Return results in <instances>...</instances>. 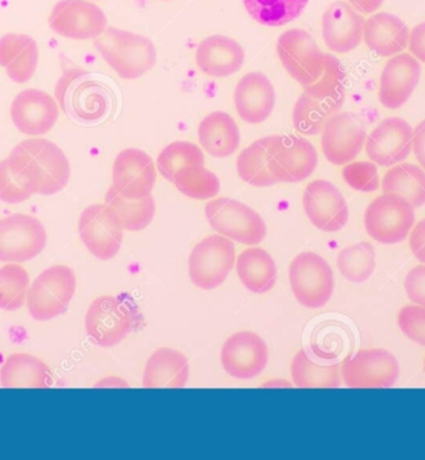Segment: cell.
<instances>
[{"instance_id":"6da1fadb","label":"cell","mask_w":425,"mask_h":460,"mask_svg":"<svg viewBox=\"0 0 425 460\" xmlns=\"http://www.w3.org/2000/svg\"><path fill=\"white\" fill-rule=\"evenodd\" d=\"M55 96L65 115L81 125L102 122L113 109L112 90L85 70L65 71L58 80Z\"/></svg>"},{"instance_id":"7a4b0ae2","label":"cell","mask_w":425,"mask_h":460,"mask_svg":"<svg viewBox=\"0 0 425 460\" xmlns=\"http://www.w3.org/2000/svg\"><path fill=\"white\" fill-rule=\"evenodd\" d=\"M93 44L102 59L123 80H137L157 64V49L145 35L107 27Z\"/></svg>"},{"instance_id":"3957f363","label":"cell","mask_w":425,"mask_h":460,"mask_svg":"<svg viewBox=\"0 0 425 460\" xmlns=\"http://www.w3.org/2000/svg\"><path fill=\"white\" fill-rule=\"evenodd\" d=\"M144 316L128 295H105L87 309L85 327L91 341L102 348H113L139 329Z\"/></svg>"},{"instance_id":"277c9868","label":"cell","mask_w":425,"mask_h":460,"mask_svg":"<svg viewBox=\"0 0 425 460\" xmlns=\"http://www.w3.org/2000/svg\"><path fill=\"white\" fill-rule=\"evenodd\" d=\"M204 212L218 234L240 244L259 245L268 234L264 219L256 210L229 197L209 200Z\"/></svg>"},{"instance_id":"5b68a950","label":"cell","mask_w":425,"mask_h":460,"mask_svg":"<svg viewBox=\"0 0 425 460\" xmlns=\"http://www.w3.org/2000/svg\"><path fill=\"white\" fill-rule=\"evenodd\" d=\"M76 290V277L66 265L45 269L29 288V314L37 322H49L63 315Z\"/></svg>"},{"instance_id":"8992f818","label":"cell","mask_w":425,"mask_h":460,"mask_svg":"<svg viewBox=\"0 0 425 460\" xmlns=\"http://www.w3.org/2000/svg\"><path fill=\"white\" fill-rule=\"evenodd\" d=\"M295 299L307 309H321L335 290L333 270L326 259L313 252L297 255L288 268Z\"/></svg>"},{"instance_id":"52a82bcc","label":"cell","mask_w":425,"mask_h":460,"mask_svg":"<svg viewBox=\"0 0 425 460\" xmlns=\"http://www.w3.org/2000/svg\"><path fill=\"white\" fill-rule=\"evenodd\" d=\"M414 225V207L397 194L383 193L368 204L365 212L367 234L381 244L404 242Z\"/></svg>"},{"instance_id":"ba28073f","label":"cell","mask_w":425,"mask_h":460,"mask_svg":"<svg viewBox=\"0 0 425 460\" xmlns=\"http://www.w3.org/2000/svg\"><path fill=\"white\" fill-rule=\"evenodd\" d=\"M236 261L233 241L220 234L202 239L188 261L191 283L202 290H214L229 277Z\"/></svg>"},{"instance_id":"9c48e42d","label":"cell","mask_w":425,"mask_h":460,"mask_svg":"<svg viewBox=\"0 0 425 460\" xmlns=\"http://www.w3.org/2000/svg\"><path fill=\"white\" fill-rule=\"evenodd\" d=\"M31 164L38 178L37 194L54 196L69 183L70 162L59 146L44 138H29L21 142L14 150Z\"/></svg>"},{"instance_id":"30bf717a","label":"cell","mask_w":425,"mask_h":460,"mask_svg":"<svg viewBox=\"0 0 425 460\" xmlns=\"http://www.w3.org/2000/svg\"><path fill=\"white\" fill-rule=\"evenodd\" d=\"M277 50L284 69L304 89L323 74L329 55L323 53L313 35L303 29L282 32L278 39Z\"/></svg>"},{"instance_id":"8fae6325","label":"cell","mask_w":425,"mask_h":460,"mask_svg":"<svg viewBox=\"0 0 425 460\" xmlns=\"http://www.w3.org/2000/svg\"><path fill=\"white\" fill-rule=\"evenodd\" d=\"M47 230L35 217L15 213L0 219V261L25 262L43 252Z\"/></svg>"},{"instance_id":"7c38bea8","label":"cell","mask_w":425,"mask_h":460,"mask_svg":"<svg viewBox=\"0 0 425 460\" xmlns=\"http://www.w3.org/2000/svg\"><path fill=\"white\" fill-rule=\"evenodd\" d=\"M270 137L272 172L279 183H298L313 176L319 154L313 142L297 135Z\"/></svg>"},{"instance_id":"4fadbf2b","label":"cell","mask_w":425,"mask_h":460,"mask_svg":"<svg viewBox=\"0 0 425 460\" xmlns=\"http://www.w3.org/2000/svg\"><path fill=\"white\" fill-rule=\"evenodd\" d=\"M341 377L349 388H391L399 377L398 359L387 349H359L341 366Z\"/></svg>"},{"instance_id":"5bb4252c","label":"cell","mask_w":425,"mask_h":460,"mask_svg":"<svg viewBox=\"0 0 425 460\" xmlns=\"http://www.w3.org/2000/svg\"><path fill=\"white\" fill-rule=\"evenodd\" d=\"M366 139V128L359 116L336 112L324 123L321 150L333 166H346L361 155Z\"/></svg>"},{"instance_id":"9a60e30c","label":"cell","mask_w":425,"mask_h":460,"mask_svg":"<svg viewBox=\"0 0 425 460\" xmlns=\"http://www.w3.org/2000/svg\"><path fill=\"white\" fill-rule=\"evenodd\" d=\"M51 31L73 40H90L107 29L105 13L91 0H60L49 16Z\"/></svg>"},{"instance_id":"2e32d148","label":"cell","mask_w":425,"mask_h":460,"mask_svg":"<svg viewBox=\"0 0 425 460\" xmlns=\"http://www.w3.org/2000/svg\"><path fill=\"white\" fill-rule=\"evenodd\" d=\"M303 206L311 225L321 232H340L349 223V204L330 181L314 180L308 183L304 190Z\"/></svg>"},{"instance_id":"e0dca14e","label":"cell","mask_w":425,"mask_h":460,"mask_svg":"<svg viewBox=\"0 0 425 460\" xmlns=\"http://www.w3.org/2000/svg\"><path fill=\"white\" fill-rule=\"evenodd\" d=\"M81 241L93 257L110 261L119 254L123 228L107 204H93L83 210L79 219Z\"/></svg>"},{"instance_id":"ac0fdd59","label":"cell","mask_w":425,"mask_h":460,"mask_svg":"<svg viewBox=\"0 0 425 460\" xmlns=\"http://www.w3.org/2000/svg\"><path fill=\"white\" fill-rule=\"evenodd\" d=\"M365 148L369 160L377 166H397L407 161L413 150V128L404 119H385L367 135Z\"/></svg>"},{"instance_id":"d6986e66","label":"cell","mask_w":425,"mask_h":460,"mask_svg":"<svg viewBox=\"0 0 425 460\" xmlns=\"http://www.w3.org/2000/svg\"><path fill=\"white\" fill-rule=\"evenodd\" d=\"M157 182V166L147 152L128 148L116 155L112 167V188L128 199L151 196Z\"/></svg>"},{"instance_id":"ffe728a7","label":"cell","mask_w":425,"mask_h":460,"mask_svg":"<svg viewBox=\"0 0 425 460\" xmlns=\"http://www.w3.org/2000/svg\"><path fill=\"white\" fill-rule=\"evenodd\" d=\"M269 349L264 340L252 332H236L224 342L220 362L236 380H252L265 371Z\"/></svg>"},{"instance_id":"44dd1931","label":"cell","mask_w":425,"mask_h":460,"mask_svg":"<svg viewBox=\"0 0 425 460\" xmlns=\"http://www.w3.org/2000/svg\"><path fill=\"white\" fill-rule=\"evenodd\" d=\"M421 76L420 61L413 55L402 53L389 58L379 77L378 99L383 108L401 109L417 89Z\"/></svg>"},{"instance_id":"7402d4cb","label":"cell","mask_w":425,"mask_h":460,"mask_svg":"<svg viewBox=\"0 0 425 460\" xmlns=\"http://www.w3.org/2000/svg\"><path fill=\"white\" fill-rule=\"evenodd\" d=\"M11 116L16 129L27 136H44L59 119V105L53 96L41 90L19 93L12 103Z\"/></svg>"},{"instance_id":"603a6c76","label":"cell","mask_w":425,"mask_h":460,"mask_svg":"<svg viewBox=\"0 0 425 460\" xmlns=\"http://www.w3.org/2000/svg\"><path fill=\"white\" fill-rule=\"evenodd\" d=\"M365 18L350 3H332L323 15V38L332 53L347 54L363 40Z\"/></svg>"},{"instance_id":"cb8c5ba5","label":"cell","mask_w":425,"mask_h":460,"mask_svg":"<svg viewBox=\"0 0 425 460\" xmlns=\"http://www.w3.org/2000/svg\"><path fill=\"white\" fill-rule=\"evenodd\" d=\"M277 93L270 79L261 73H249L236 84L235 105L239 118L250 125H261L270 118Z\"/></svg>"},{"instance_id":"d4e9b609","label":"cell","mask_w":425,"mask_h":460,"mask_svg":"<svg viewBox=\"0 0 425 460\" xmlns=\"http://www.w3.org/2000/svg\"><path fill=\"white\" fill-rule=\"evenodd\" d=\"M196 61L199 70L207 76L220 79L235 75L242 69L245 50L235 39L226 35H210L198 45Z\"/></svg>"},{"instance_id":"484cf974","label":"cell","mask_w":425,"mask_h":460,"mask_svg":"<svg viewBox=\"0 0 425 460\" xmlns=\"http://www.w3.org/2000/svg\"><path fill=\"white\" fill-rule=\"evenodd\" d=\"M410 29L397 15L376 13L365 22L363 41L379 58H392L408 48Z\"/></svg>"},{"instance_id":"4316f807","label":"cell","mask_w":425,"mask_h":460,"mask_svg":"<svg viewBox=\"0 0 425 460\" xmlns=\"http://www.w3.org/2000/svg\"><path fill=\"white\" fill-rule=\"evenodd\" d=\"M38 63V44L31 35L11 32L0 39V66L14 83H29Z\"/></svg>"},{"instance_id":"83f0119b","label":"cell","mask_w":425,"mask_h":460,"mask_svg":"<svg viewBox=\"0 0 425 460\" xmlns=\"http://www.w3.org/2000/svg\"><path fill=\"white\" fill-rule=\"evenodd\" d=\"M198 141L200 147L212 157H230L238 151L240 146L238 123L229 113H209L198 126Z\"/></svg>"},{"instance_id":"f1b7e54d","label":"cell","mask_w":425,"mask_h":460,"mask_svg":"<svg viewBox=\"0 0 425 460\" xmlns=\"http://www.w3.org/2000/svg\"><path fill=\"white\" fill-rule=\"evenodd\" d=\"M190 378V362L183 353L170 348L155 349L146 364L145 388H183Z\"/></svg>"},{"instance_id":"f546056e","label":"cell","mask_w":425,"mask_h":460,"mask_svg":"<svg viewBox=\"0 0 425 460\" xmlns=\"http://www.w3.org/2000/svg\"><path fill=\"white\" fill-rule=\"evenodd\" d=\"M5 388H49L53 385L51 369L40 358L28 353H13L0 369Z\"/></svg>"},{"instance_id":"4dcf8cb0","label":"cell","mask_w":425,"mask_h":460,"mask_svg":"<svg viewBox=\"0 0 425 460\" xmlns=\"http://www.w3.org/2000/svg\"><path fill=\"white\" fill-rule=\"evenodd\" d=\"M235 269L239 280L252 293H269L277 284V264L271 255L259 246H250L240 252Z\"/></svg>"},{"instance_id":"1f68e13d","label":"cell","mask_w":425,"mask_h":460,"mask_svg":"<svg viewBox=\"0 0 425 460\" xmlns=\"http://www.w3.org/2000/svg\"><path fill=\"white\" fill-rule=\"evenodd\" d=\"M38 178L29 162L14 154L0 162V200L19 204L37 194Z\"/></svg>"},{"instance_id":"d6a6232c","label":"cell","mask_w":425,"mask_h":460,"mask_svg":"<svg viewBox=\"0 0 425 460\" xmlns=\"http://www.w3.org/2000/svg\"><path fill=\"white\" fill-rule=\"evenodd\" d=\"M240 180L252 187H270L279 183L272 172L270 137L252 142L236 158Z\"/></svg>"},{"instance_id":"836d02e7","label":"cell","mask_w":425,"mask_h":460,"mask_svg":"<svg viewBox=\"0 0 425 460\" xmlns=\"http://www.w3.org/2000/svg\"><path fill=\"white\" fill-rule=\"evenodd\" d=\"M383 193L403 197L414 208L425 206V171L414 164H402L389 168L382 178Z\"/></svg>"},{"instance_id":"e575fe53","label":"cell","mask_w":425,"mask_h":460,"mask_svg":"<svg viewBox=\"0 0 425 460\" xmlns=\"http://www.w3.org/2000/svg\"><path fill=\"white\" fill-rule=\"evenodd\" d=\"M291 377L297 388H339L341 387V366L321 364L300 349L291 364Z\"/></svg>"},{"instance_id":"d590c367","label":"cell","mask_w":425,"mask_h":460,"mask_svg":"<svg viewBox=\"0 0 425 460\" xmlns=\"http://www.w3.org/2000/svg\"><path fill=\"white\" fill-rule=\"evenodd\" d=\"M105 202L122 228L128 232L147 228L155 218V202L152 196L144 199H128L111 187L107 190Z\"/></svg>"},{"instance_id":"8d00e7d4","label":"cell","mask_w":425,"mask_h":460,"mask_svg":"<svg viewBox=\"0 0 425 460\" xmlns=\"http://www.w3.org/2000/svg\"><path fill=\"white\" fill-rule=\"evenodd\" d=\"M243 4L259 24L279 28L303 15L308 0H243Z\"/></svg>"},{"instance_id":"74e56055","label":"cell","mask_w":425,"mask_h":460,"mask_svg":"<svg viewBox=\"0 0 425 460\" xmlns=\"http://www.w3.org/2000/svg\"><path fill=\"white\" fill-rule=\"evenodd\" d=\"M340 106L304 93L298 97L293 110V123L297 134L303 136H317L323 132L324 123L340 111Z\"/></svg>"},{"instance_id":"f35d334b","label":"cell","mask_w":425,"mask_h":460,"mask_svg":"<svg viewBox=\"0 0 425 460\" xmlns=\"http://www.w3.org/2000/svg\"><path fill=\"white\" fill-rule=\"evenodd\" d=\"M337 268L351 283H365L376 270L375 246L368 242L346 246L337 255Z\"/></svg>"},{"instance_id":"ab89813d","label":"cell","mask_w":425,"mask_h":460,"mask_svg":"<svg viewBox=\"0 0 425 460\" xmlns=\"http://www.w3.org/2000/svg\"><path fill=\"white\" fill-rule=\"evenodd\" d=\"M172 183L188 199H213L220 192V181L214 172L208 170L206 164H190L178 172Z\"/></svg>"},{"instance_id":"60d3db41","label":"cell","mask_w":425,"mask_h":460,"mask_svg":"<svg viewBox=\"0 0 425 460\" xmlns=\"http://www.w3.org/2000/svg\"><path fill=\"white\" fill-rule=\"evenodd\" d=\"M190 164H206L203 148L193 142L176 141L161 151L155 166L162 176L172 182L178 172Z\"/></svg>"},{"instance_id":"b9f144b4","label":"cell","mask_w":425,"mask_h":460,"mask_svg":"<svg viewBox=\"0 0 425 460\" xmlns=\"http://www.w3.org/2000/svg\"><path fill=\"white\" fill-rule=\"evenodd\" d=\"M31 278L19 262H8L0 268V309L16 311L25 305Z\"/></svg>"},{"instance_id":"7bdbcfd3","label":"cell","mask_w":425,"mask_h":460,"mask_svg":"<svg viewBox=\"0 0 425 460\" xmlns=\"http://www.w3.org/2000/svg\"><path fill=\"white\" fill-rule=\"evenodd\" d=\"M342 177L352 190L359 192H375L379 186L377 164L373 162H351L343 166Z\"/></svg>"},{"instance_id":"ee69618b","label":"cell","mask_w":425,"mask_h":460,"mask_svg":"<svg viewBox=\"0 0 425 460\" xmlns=\"http://www.w3.org/2000/svg\"><path fill=\"white\" fill-rule=\"evenodd\" d=\"M398 326L405 338L425 348V307L407 305L398 314Z\"/></svg>"},{"instance_id":"f6af8a7d","label":"cell","mask_w":425,"mask_h":460,"mask_svg":"<svg viewBox=\"0 0 425 460\" xmlns=\"http://www.w3.org/2000/svg\"><path fill=\"white\" fill-rule=\"evenodd\" d=\"M404 289L412 303L425 307V264L418 265L407 274Z\"/></svg>"},{"instance_id":"bcb514c9","label":"cell","mask_w":425,"mask_h":460,"mask_svg":"<svg viewBox=\"0 0 425 460\" xmlns=\"http://www.w3.org/2000/svg\"><path fill=\"white\" fill-rule=\"evenodd\" d=\"M408 238H410L412 254L421 264H425V218L414 225Z\"/></svg>"},{"instance_id":"7dc6e473","label":"cell","mask_w":425,"mask_h":460,"mask_svg":"<svg viewBox=\"0 0 425 460\" xmlns=\"http://www.w3.org/2000/svg\"><path fill=\"white\" fill-rule=\"evenodd\" d=\"M408 49L415 59L425 64V22L412 29Z\"/></svg>"},{"instance_id":"c3c4849f","label":"cell","mask_w":425,"mask_h":460,"mask_svg":"<svg viewBox=\"0 0 425 460\" xmlns=\"http://www.w3.org/2000/svg\"><path fill=\"white\" fill-rule=\"evenodd\" d=\"M413 152L418 164L425 171V119L413 129Z\"/></svg>"},{"instance_id":"681fc988","label":"cell","mask_w":425,"mask_h":460,"mask_svg":"<svg viewBox=\"0 0 425 460\" xmlns=\"http://www.w3.org/2000/svg\"><path fill=\"white\" fill-rule=\"evenodd\" d=\"M385 0H350V4L363 14H373L381 8Z\"/></svg>"},{"instance_id":"f907efd6","label":"cell","mask_w":425,"mask_h":460,"mask_svg":"<svg viewBox=\"0 0 425 460\" xmlns=\"http://www.w3.org/2000/svg\"><path fill=\"white\" fill-rule=\"evenodd\" d=\"M424 371H425V362H424Z\"/></svg>"},{"instance_id":"816d5d0a","label":"cell","mask_w":425,"mask_h":460,"mask_svg":"<svg viewBox=\"0 0 425 460\" xmlns=\"http://www.w3.org/2000/svg\"><path fill=\"white\" fill-rule=\"evenodd\" d=\"M165 2H168V0H165Z\"/></svg>"}]
</instances>
